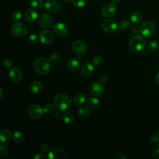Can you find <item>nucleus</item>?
<instances>
[{"label":"nucleus","mask_w":159,"mask_h":159,"mask_svg":"<svg viewBox=\"0 0 159 159\" xmlns=\"http://www.w3.org/2000/svg\"><path fill=\"white\" fill-rule=\"evenodd\" d=\"M22 17V14L21 11H16L12 14V19L14 21H18Z\"/></svg>","instance_id":"obj_35"},{"label":"nucleus","mask_w":159,"mask_h":159,"mask_svg":"<svg viewBox=\"0 0 159 159\" xmlns=\"http://www.w3.org/2000/svg\"><path fill=\"white\" fill-rule=\"evenodd\" d=\"M38 25L43 29H48L53 22L52 17L48 13L42 14L38 18Z\"/></svg>","instance_id":"obj_6"},{"label":"nucleus","mask_w":159,"mask_h":159,"mask_svg":"<svg viewBox=\"0 0 159 159\" xmlns=\"http://www.w3.org/2000/svg\"><path fill=\"white\" fill-rule=\"evenodd\" d=\"M45 9L50 13L57 12L60 7V3L58 0H47L44 4Z\"/></svg>","instance_id":"obj_10"},{"label":"nucleus","mask_w":159,"mask_h":159,"mask_svg":"<svg viewBox=\"0 0 159 159\" xmlns=\"http://www.w3.org/2000/svg\"><path fill=\"white\" fill-rule=\"evenodd\" d=\"M40 42L44 45H48L52 42L54 39L53 34L50 30H45L40 32L39 35Z\"/></svg>","instance_id":"obj_11"},{"label":"nucleus","mask_w":159,"mask_h":159,"mask_svg":"<svg viewBox=\"0 0 159 159\" xmlns=\"http://www.w3.org/2000/svg\"><path fill=\"white\" fill-rule=\"evenodd\" d=\"M89 0H72L73 5L78 8L83 7L87 4Z\"/></svg>","instance_id":"obj_29"},{"label":"nucleus","mask_w":159,"mask_h":159,"mask_svg":"<svg viewBox=\"0 0 159 159\" xmlns=\"http://www.w3.org/2000/svg\"><path fill=\"white\" fill-rule=\"evenodd\" d=\"M146 42L143 37L136 35L130 38L129 42V47L133 52L142 50L145 46Z\"/></svg>","instance_id":"obj_3"},{"label":"nucleus","mask_w":159,"mask_h":159,"mask_svg":"<svg viewBox=\"0 0 159 159\" xmlns=\"http://www.w3.org/2000/svg\"><path fill=\"white\" fill-rule=\"evenodd\" d=\"M158 46H159V44L157 42L151 41L148 43L147 48L150 51H155L158 48Z\"/></svg>","instance_id":"obj_32"},{"label":"nucleus","mask_w":159,"mask_h":159,"mask_svg":"<svg viewBox=\"0 0 159 159\" xmlns=\"http://www.w3.org/2000/svg\"><path fill=\"white\" fill-rule=\"evenodd\" d=\"M61 1H62L63 2H70V0H61Z\"/></svg>","instance_id":"obj_49"},{"label":"nucleus","mask_w":159,"mask_h":159,"mask_svg":"<svg viewBox=\"0 0 159 159\" xmlns=\"http://www.w3.org/2000/svg\"><path fill=\"white\" fill-rule=\"evenodd\" d=\"M62 119L64 122L68 124H70L74 121V116L70 112H65L62 114Z\"/></svg>","instance_id":"obj_26"},{"label":"nucleus","mask_w":159,"mask_h":159,"mask_svg":"<svg viewBox=\"0 0 159 159\" xmlns=\"http://www.w3.org/2000/svg\"><path fill=\"white\" fill-rule=\"evenodd\" d=\"M55 106L60 111H66L71 106L70 98L65 93L57 94L53 100Z\"/></svg>","instance_id":"obj_2"},{"label":"nucleus","mask_w":159,"mask_h":159,"mask_svg":"<svg viewBox=\"0 0 159 159\" xmlns=\"http://www.w3.org/2000/svg\"><path fill=\"white\" fill-rule=\"evenodd\" d=\"M60 60V55L58 53H52L48 58V60L51 64H56Z\"/></svg>","instance_id":"obj_28"},{"label":"nucleus","mask_w":159,"mask_h":159,"mask_svg":"<svg viewBox=\"0 0 159 159\" xmlns=\"http://www.w3.org/2000/svg\"><path fill=\"white\" fill-rule=\"evenodd\" d=\"M42 89V83L39 81H35L33 82L30 87L31 92L34 94H37L41 91Z\"/></svg>","instance_id":"obj_22"},{"label":"nucleus","mask_w":159,"mask_h":159,"mask_svg":"<svg viewBox=\"0 0 159 159\" xmlns=\"http://www.w3.org/2000/svg\"><path fill=\"white\" fill-rule=\"evenodd\" d=\"M67 66H68V68L70 71H76L79 69L80 66V61L76 58L71 59L68 63Z\"/></svg>","instance_id":"obj_20"},{"label":"nucleus","mask_w":159,"mask_h":159,"mask_svg":"<svg viewBox=\"0 0 159 159\" xmlns=\"http://www.w3.org/2000/svg\"><path fill=\"white\" fill-rule=\"evenodd\" d=\"M43 0H30V6L35 9H39L41 8L43 6Z\"/></svg>","instance_id":"obj_27"},{"label":"nucleus","mask_w":159,"mask_h":159,"mask_svg":"<svg viewBox=\"0 0 159 159\" xmlns=\"http://www.w3.org/2000/svg\"><path fill=\"white\" fill-rule=\"evenodd\" d=\"M8 153H9L8 148L6 145L1 144L0 146V156L1 157H6L7 156Z\"/></svg>","instance_id":"obj_33"},{"label":"nucleus","mask_w":159,"mask_h":159,"mask_svg":"<svg viewBox=\"0 0 159 159\" xmlns=\"http://www.w3.org/2000/svg\"><path fill=\"white\" fill-rule=\"evenodd\" d=\"M12 139H13V141L15 143H20L24 139V133L22 131H19V130L16 131L13 134Z\"/></svg>","instance_id":"obj_24"},{"label":"nucleus","mask_w":159,"mask_h":159,"mask_svg":"<svg viewBox=\"0 0 159 159\" xmlns=\"http://www.w3.org/2000/svg\"><path fill=\"white\" fill-rule=\"evenodd\" d=\"M107 77L106 75H103L100 77V80L99 81H101L102 83H104V82H106L107 81Z\"/></svg>","instance_id":"obj_44"},{"label":"nucleus","mask_w":159,"mask_h":159,"mask_svg":"<svg viewBox=\"0 0 159 159\" xmlns=\"http://www.w3.org/2000/svg\"><path fill=\"white\" fill-rule=\"evenodd\" d=\"M90 91L92 94L96 96H101L104 91V86L101 81L93 82L90 87Z\"/></svg>","instance_id":"obj_13"},{"label":"nucleus","mask_w":159,"mask_h":159,"mask_svg":"<svg viewBox=\"0 0 159 159\" xmlns=\"http://www.w3.org/2000/svg\"><path fill=\"white\" fill-rule=\"evenodd\" d=\"M140 34L146 37L153 36L157 30V26L155 24L150 20L143 22L140 27Z\"/></svg>","instance_id":"obj_4"},{"label":"nucleus","mask_w":159,"mask_h":159,"mask_svg":"<svg viewBox=\"0 0 159 159\" xmlns=\"http://www.w3.org/2000/svg\"><path fill=\"white\" fill-rule=\"evenodd\" d=\"M0 140L2 143H7L11 140V133L6 129H2L0 132Z\"/></svg>","instance_id":"obj_19"},{"label":"nucleus","mask_w":159,"mask_h":159,"mask_svg":"<svg viewBox=\"0 0 159 159\" xmlns=\"http://www.w3.org/2000/svg\"><path fill=\"white\" fill-rule=\"evenodd\" d=\"M111 1H112V2H113V3H114V4L118 3L119 1V0H111Z\"/></svg>","instance_id":"obj_48"},{"label":"nucleus","mask_w":159,"mask_h":159,"mask_svg":"<svg viewBox=\"0 0 159 159\" xmlns=\"http://www.w3.org/2000/svg\"><path fill=\"white\" fill-rule=\"evenodd\" d=\"M53 32L58 37H64L68 33V28L65 24L61 22H57L53 25Z\"/></svg>","instance_id":"obj_12"},{"label":"nucleus","mask_w":159,"mask_h":159,"mask_svg":"<svg viewBox=\"0 0 159 159\" xmlns=\"http://www.w3.org/2000/svg\"><path fill=\"white\" fill-rule=\"evenodd\" d=\"M139 32H140V29L138 28L137 27H133L131 29V32L134 34H136Z\"/></svg>","instance_id":"obj_43"},{"label":"nucleus","mask_w":159,"mask_h":159,"mask_svg":"<svg viewBox=\"0 0 159 159\" xmlns=\"http://www.w3.org/2000/svg\"><path fill=\"white\" fill-rule=\"evenodd\" d=\"M87 105L89 108L92 109H95L98 107L99 105V102L97 98L94 97H89L87 100Z\"/></svg>","instance_id":"obj_23"},{"label":"nucleus","mask_w":159,"mask_h":159,"mask_svg":"<svg viewBox=\"0 0 159 159\" xmlns=\"http://www.w3.org/2000/svg\"><path fill=\"white\" fill-rule=\"evenodd\" d=\"M72 49L78 54H83L87 50V45L82 40H76L73 43Z\"/></svg>","instance_id":"obj_14"},{"label":"nucleus","mask_w":159,"mask_h":159,"mask_svg":"<svg viewBox=\"0 0 159 159\" xmlns=\"http://www.w3.org/2000/svg\"><path fill=\"white\" fill-rule=\"evenodd\" d=\"M150 140L154 142H157L159 143V140L158 139V137L157 135V134H153L150 137Z\"/></svg>","instance_id":"obj_42"},{"label":"nucleus","mask_w":159,"mask_h":159,"mask_svg":"<svg viewBox=\"0 0 159 159\" xmlns=\"http://www.w3.org/2000/svg\"><path fill=\"white\" fill-rule=\"evenodd\" d=\"M44 114V109L39 104H34L29 106L28 109L29 116L34 120H38L42 118Z\"/></svg>","instance_id":"obj_5"},{"label":"nucleus","mask_w":159,"mask_h":159,"mask_svg":"<svg viewBox=\"0 0 159 159\" xmlns=\"http://www.w3.org/2000/svg\"><path fill=\"white\" fill-rule=\"evenodd\" d=\"M47 157L45 156V155L42 153H38L34 157V159H45Z\"/></svg>","instance_id":"obj_41"},{"label":"nucleus","mask_w":159,"mask_h":159,"mask_svg":"<svg viewBox=\"0 0 159 159\" xmlns=\"http://www.w3.org/2000/svg\"><path fill=\"white\" fill-rule=\"evenodd\" d=\"M24 18L27 21L29 22H32L38 18V14L34 9H29L25 12Z\"/></svg>","instance_id":"obj_18"},{"label":"nucleus","mask_w":159,"mask_h":159,"mask_svg":"<svg viewBox=\"0 0 159 159\" xmlns=\"http://www.w3.org/2000/svg\"><path fill=\"white\" fill-rule=\"evenodd\" d=\"M40 150L44 153L48 152L50 151V146L47 143H43L40 146Z\"/></svg>","instance_id":"obj_39"},{"label":"nucleus","mask_w":159,"mask_h":159,"mask_svg":"<svg viewBox=\"0 0 159 159\" xmlns=\"http://www.w3.org/2000/svg\"><path fill=\"white\" fill-rule=\"evenodd\" d=\"M78 113L82 117H87L89 115L90 111L88 107L85 106H81L78 109Z\"/></svg>","instance_id":"obj_30"},{"label":"nucleus","mask_w":159,"mask_h":159,"mask_svg":"<svg viewBox=\"0 0 159 159\" xmlns=\"http://www.w3.org/2000/svg\"><path fill=\"white\" fill-rule=\"evenodd\" d=\"M157 137H158V140H159V132L157 133Z\"/></svg>","instance_id":"obj_50"},{"label":"nucleus","mask_w":159,"mask_h":159,"mask_svg":"<svg viewBox=\"0 0 159 159\" xmlns=\"http://www.w3.org/2000/svg\"><path fill=\"white\" fill-rule=\"evenodd\" d=\"M29 40L32 42H35L38 39V36L36 34H32L29 35Z\"/></svg>","instance_id":"obj_40"},{"label":"nucleus","mask_w":159,"mask_h":159,"mask_svg":"<svg viewBox=\"0 0 159 159\" xmlns=\"http://www.w3.org/2000/svg\"><path fill=\"white\" fill-rule=\"evenodd\" d=\"M92 61H93V65L98 66V65H100L101 64V63L102 61V57L101 56L96 55L93 58Z\"/></svg>","instance_id":"obj_36"},{"label":"nucleus","mask_w":159,"mask_h":159,"mask_svg":"<svg viewBox=\"0 0 159 159\" xmlns=\"http://www.w3.org/2000/svg\"><path fill=\"white\" fill-rule=\"evenodd\" d=\"M152 154L155 158L159 159V143L152 150Z\"/></svg>","instance_id":"obj_38"},{"label":"nucleus","mask_w":159,"mask_h":159,"mask_svg":"<svg viewBox=\"0 0 159 159\" xmlns=\"http://www.w3.org/2000/svg\"><path fill=\"white\" fill-rule=\"evenodd\" d=\"M127 157L125 156H124L122 154H119L117 155L116 157H115L116 159H125Z\"/></svg>","instance_id":"obj_45"},{"label":"nucleus","mask_w":159,"mask_h":159,"mask_svg":"<svg viewBox=\"0 0 159 159\" xmlns=\"http://www.w3.org/2000/svg\"><path fill=\"white\" fill-rule=\"evenodd\" d=\"M45 1H47V0H45Z\"/></svg>","instance_id":"obj_51"},{"label":"nucleus","mask_w":159,"mask_h":159,"mask_svg":"<svg viewBox=\"0 0 159 159\" xmlns=\"http://www.w3.org/2000/svg\"><path fill=\"white\" fill-rule=\"evenodd\" d=\"M3 96V89L2 88H0V98H2Z\"/></svg>","instance_id":"obj_47"},{"label":"nucleus","mask_w":159,"mask_h":159,"mask_svg":"<svg viewBox=\"0 0 159 159\" xmlns=\"http://www.w3.org/2000/svg\"><path fill=\"white\" fill-rule=\"evenodd\" d=\"M142 19V14L139 12H134L130 16V20L134 24L139 23Z\"/></svg>","instance_id":"obj_25"},{"label":"nucleus","mask_w":159,"mask_h":159,"mask_svg":"<svg viewBox=\"0 0 159 159\" xmlns=\"http://www.w3.org/2000/svg\"><path fill=\"white\" fill-rule=\"evenodd\" d=\"M86 101V96L82 93H76L73 98V102L76 106H81L84 104Z\"/></svg>","instance_id":"obj_21"},{"label":"nucleus","mask_w":159,"mask_h":159,"mask_svg":"<svg viewBox=\"0 0 159 159\" xmlns=\"http://www.w3.org/2000/svg\"><path fill=\"white\" fill-rule=\"evenodd\" d=\"M12 32L16 36L23 37L27 34V29L24 23L17 22L12 25Z\"/></svg>","instance_id":"obj_8"},{"label":"nucleus","mask_w":159,"mask_h":159,"mask_svg":"<svg viewBox=\"0 0 159 159\" xmlns=\"http://www.w3.org/2000/svg\"><path fill=\"white\" fill-rule=\"evenodd\" d=\"M117 8L114 3H108L103 6L101 9V14L105 17H110L116 14Z\"/></svg>","instance_id":"obj_7"},{"label":"nucleus","mask_w":159,"mask_h":159,"mask_svg":"<svg viewBox=\"0 0 159 159\" xmlns=\"http://www.w3.org/2000/svg\"><path fill=\"white\" fill-rule=\"evenodd\" d=\"M155 80H156V81H157V83L159 84V73L157 75V76H156V78H155Z\"/></svg>","instance_id":"obj_46"},{"label":"nucleus","mask_w":159,"mask_h":159,"mask_svg":"<svg viewBox=\"0 0 159 159\" xmlns=\"http://www.w3.org/2000/svg\"><path fill=\"white\" fill-rule=\"evenodd\" d=\"M48 158L50 159H63L65 158V152L61 148H56L48 152Z\"/></svg>","instance_id":"obj_16"},{"label":"nucleus","mask_w":159,"mask_h":159,"mask_svg":"<svg viewBox=\"0 0 159 159\" xmlns=\"http://www.w3.org/2000/svg\"><path fill=\"white\" fill-rule=\"evenodd\" d=\"M103 30L107 33H113L117 30V24L114 19H106L102 24Z\"/></svg>","instance_id":"obj_9"},{"label":"nucleus","mask_w":159,"mask_h":159,"mask_svg":"<svg viewBox=\"0 0 159 159\" xmlns=\"http://www.w3.org/2000/svg\"><path fill=\"white\" fill-rule=\"evenodd\" d=\"M130 27V23L127 20H123L120 22L119 24V27L120 29L123 30H128Z\"/></svg>","instance_id":"obj_31"},{"label":"nucleus","mask_w":159,"mask_h":159,"mask_svg":"<svg viewBox=\"0 0 159 159\" xmlns=\"http://www.w3.org/2000/svg\"><path fill=\"white\" fill-rule=\"evenodd\" d=\"M3 65L7 68H9L12 66V61L11 58H4L3 60Z\"/></svg>","instance_id":"obj_37"},{"label":"nucleus","mask_w":159,"mask_h":159,"mask_svg":"<svg viewBox=\"0 0 159 159\" xmlns=\"http://www.w3.org/2000/svg\"><path fill=\"white\" fill-rule=\"evenodd\" d=\"M9 77L12 81L19 82L22 78V72L19 68H12L9 71Z\"/></svg>","instance_id":"obj_15"},{"label":"nucleus","mask_w":159,"mask_h":159,"mask_svg":"<svg viewBox=\"0 0 159 159\" xmlns=\"http://www.w3.org/2000/svg\"><path fill=\"white\" fill-rule=\"evenodd\" d=\"M34 70L41 75H45L49 73L51 68V63L48 60L45 58H38L33 63Z\"/></svg>","instance_id":"obj_1"},{"label":"nucleus","mask_w":159,"mask_h":159,"mask_svg":"<svg viewBox=\"0 0 159 159\" xmlns=\"http://www.w3.org/2000/svg\"><path fill=\"white\" fill-rule=\"evenodd\" d=\"M94 71V66L93 63L86 62L84 63L80 68V73L84 76H90Z\"/></svg>","instance_id":"obj_17"},{"label":"nucleus","mask_w":159,"mask_h":159,"mask_svg":"<svg viewBox=\"0 0 159 159\" xmlns=\"http://www.w3.org/2000/svg\"><path fill=\"white\" fill-rule=\"evenodd\" d=\"M44 111L47 113V114H52L53 112L54 109H55V106H53V104H50V103H48L47 104H45V106H44Z\"/></svg>","instance_id":"obj_34"}]
</instances>
